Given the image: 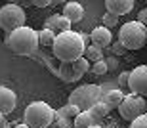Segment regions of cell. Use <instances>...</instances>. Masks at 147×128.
<instances>
[{
	"label": "cell",
	"mask_w": 147,
	"mask_h": 128,
	"mask_svg": "<svg viewBox=\"0 0 147 128\" xmlns=\"http://www.w3.org/2000/svg\"><path fill=\"white\" fill-rule=\"evenodd\" d=\"M119 42L124 50H140L147 44V25L136 21H128L119 29Z\"/></svg>",
	"instance_id": "3"
},
{
	"label": "cell",
	"mask_w": 147,
	"mask_h": 128,
	"mask_svg": "<svg viewBox=\"0 0 147 128\" xmlns=\"http://www.w3.org/2000/svg\"><path fill=\"white\" fill-rule=\"evenodd\" d=\"M111 52H113L115 56H124V54H126L124 46L120 44V42H113V44H111Z\"/></svg>",
	"instance_id": "25"
},
{
	"label": "cell",
	"mask_w": 147,
	"mask_h": 128,
	"mask_svg": "<svg viewBox=\"0 0 147 128\" xmlns=\"http://www.w3.org/2000/svg\"><path fill=\"white\" fill-rule=\"evenodd\" d=\"M117 111H119V115L124 119V121L134 123L136 119H140L142 115L147 113V100L142 98V96L128 94V96H124L122 103L117 107Z\"/></svg>",
	"instance_id": "7"
},
{
	"label": "cell",
	"mask_w": 147,
	"mask_h": 128,
	"mask_svg": "<svg viewBox=\"0 0 147 128\" xmlns=\"http://www.w3.org/2000/svg\"><path fill=\"white\" fill-rule=\"evenodd\" d=\"M84 59H88V61L92 63H98L103 59V52L98 50L96 46H86V50H84Z\"/></svg>",
	"instance_id": "18"
},
{
	"label": "cell",
	"mask_w": 147,
	"mask_h": 128,
	"mask_svg": "<svg viewBox=\"0 0 147 128\" xmlns=\"http://www.w3.org/2000/svg\"><path fill=\"white\" fill-rule=\"evenodd\" d=\"M92 128H101V126H99V124H96V126H92Z\"/></svg>",
	"instance_id": "31"
},
{
	"label": "cell",
	"mask_w": 147,
	"mask_h": 128,
	"mask_svg": "<svg viewBox=\"0 0 147 128\" xmlns=\"http://www.w3.org/2000/svg\"><path fill=\"white\" fill-rule=\"evenodd\" d=\"M96 124H98V121L90 115V111H82L75 117L73 126L75 128H92V126H96Z\"/></svg>",
	"instance_id": "15"
},
{
	"label": "cell",
	"mask_w": 147,
	"mask_h": 128,
	"mask_svg": "<svg viewBox=\"0 0 147 128\" xmlns=\"http://www.w3.org/2000/svg\"><path fill=\"white\" fill-rule=\"evenodd\" d=\"M128 90L136 96L147 98V65H138L134 71H130Z\"/></svg>",
	"instance_id": "9"
},
{
	"label": "cell",
	"mask_w": 147,
	"mask_h": 128,
	"mask_svg": "<svg viewBox=\"0 0 147 128\" xmlns=\"http://www.w3.org/2000/svg\"><path fill=\"white\" fill-rule=\"evenodd\" d=\"M130 128H147V113L142 115L140 119H136L134 123H130Z\"/></svg>",
	"instance_id": "24"
},
{
	"label": "cell",
	"mask_w": 147,
	"mask_h": 128,
	"mask_svg": "<svg viewBox=\"0 0 147 128\" xmlns=\"http://www.w3.org/2000/svg\"><path fill=\"white\" fill-rule=\"evenodd\" d=\"M122 100H124V94H122V90H111V92H107V96H105V105L109 107V109H117V107L122 103Z\"/></svg>",
	"instance_id": "16"
},
{
	"label": "cell",
	"mask_w": 147,
	"mask_h": 128,
	"mask_svg": "<svg viewBox=\"0 0 147 128\" xmlns=\"http://www.w3.org/2000/svg\"><path fill=\"white\" fill-rule=\"evenodd\" d=\"M13 128H29V126H27V124H16Z\"/></svg>",
	"instance_id": "30"
},
{
	"label": "cell",
	"mask_w": 147,
	"mask_h": 128,
	"mask_svg": "<svg viewBox=\"0 0 147 128\" xmlns=\"http://www.w3.org/2000/svg\"><path fill=\"white\" fill-rule=\"evenodd\" d=\"M105 63H107V69H115V67H117V59H115V57H107Z\"/></svg>",
	"instance_id": "28"
},
{
	"label": "cell",
	"mask_w": 147,
	"mask_h": 128,
	"mask_svg": "<svg viewBox=\"0 0 147 128\" xmlns=\"http://www.w3.org/2000/svg\"><path fill=\"white\" fill-rule=\"evenodd\" d=\"M6 126H8V121H6V117L0 113V128H6Z\"/></svg>",
	"instance_id": "29"
},
{
	"label": "cell",
	"mask_w": 147,
	"mask_h": 128,
	"mask_svg": "<svg viewBox=\"0 0 147 128\" xmlns=\"http://www.w3.org/2000/svg\"><path fill=\"white\" fill-rule=\"evenodd\" d=\"M25 19L27 15L21 4H4L0 8V29L8 34L16 29L25 27Z\"/></svg>",
	"instance_id": "6"
},
{
	"label": "cell",
	"mask_w": 147,
	"mask_h": 128,
	"mask_svg": "<svg viewBox=\"0 0 147 128\" xmlns=\"http://www.w3.org/2000/svg\"><path fill=\"white\" fill-rule=\"evenodd\" d=\"M31 6H34V8H48V6H52V2L50 0H31Z\"/></svg>",
	"instance_id": "27"
},
{
	"label": "cell",
	"mask_w": 147,
	"mask_h": 128,
	"mask_svg": "<svg viewBox=\"0 0 147 128\" xmlns=\"http://www.w3.org/2000/svg\"><path fill=\"white\" fill-rule=\"evenodd\" d=\"M101 23H103L105 29H109V31H111V27H117V25H119V17L107 11V13H103V17H101Z\"/></svg>",
	"instance_id": "22"
},
{
	"label": "cell",
	"mask_w": 147,
	"mask_h": 128,
	"mask_svg": "<svg viewBox=\"0 0 147 128\" xmlns=\"http://www.w3.org/2000/svg\"><path fill=\"white\" fill-rule=\"evenodd\" d=\"M90 42L92 46H96L98 50H103L107 46L113 44V34H111L109 29H105L103 25H99V27L92 29V33H90Z\"/></svg>",
	"instance_id": "10"
},
{
	"label": "cell",
	"mask_w": 147,
	"mask_h": 128,
	"mask_svg": "<svg viewBox=\"0 0 147 128\" xmlns=\"http://www.w3.org/2000/svg\"><path fill=\"white\" fill-rule=\"evenodd\" d=\"M17 107V96L13 90L6 88V86H0V113L2 115H10V113L16 111Z\"/></svg>",
	"instance_id": "11"
},
{
	"label": "cell",
	"mask_w": 147,
	"mask_h": 128,
	"mask_svg": "<svg viewBox=\"0 0 147 128\" xmlns=\"http://www.w3.org/2000/svg\"><path fill=\"white\" fill-rule=\"evenodd\" d=\"M84 50H86V44L82 42L80 33L67 31L55 36V42L52 46V56L61 63H73L84 56Z\"/></svg>",
	"instance_id": "1"
},
{
	"label": "cell",
	"mask_w": 147,
	"mask_h": 128,
	"mask_svg": "<svg viewBox=\"0 0 147 128\" xmlns=\"http://www.w3.org/2000/svg\"><path fill=\"white\" fill-rule=\"evenodd\" d=\"M105 8H107L109 13L120 17L134 10V2L132 0H105Z\"/></svg>",
	"instance_id": "12"
},
{
	"label": "cell",
	"mask_w": 147,
	"mask_h": 128,
	"mask_svg": "<svg viewBox=\"0 0 147 128\" xmlns=\"http://www.w3.org/2000/svg\"><path fill=\"white\" fill-rule=\"evenodd\" d=\"M61 15L73 25V23L82 21V17H84V8H82V4H78V2H67V4L63 6V13H61Z\"/></svg>",
	"instance_id": "14"
},
{
	"label": "cell",
	"mask_w": 147,
	"mask_h": 128,
	"mask_svg": "<svg viewBox=\"0 0 147 128\" xmlns=\"http://www.w3.org/2000/svg\"><path fill=\"white\" fill-rule=\"evenodd\" d=\"M78 113H80V111H78L75 105H69V103H67V105H63L61 109H57V111H55V115H57V117H61V119H75Z\"/></svg>",
	"instance_id": "20"
},
{
	"label": "cell",
	"mask_w": 147,
	"mask_h": 128,
	"mask_svg": "<svg viewBox=\"0 0 147 128\" xmlns=\"http://www.w3.org/2000/svg\"><path fill=\"white\" fill-rule=\"evenodd\" d=\"M109 113H111V109H109L107 105H105L103 101H99V103H96V105H94L92 109H90V115H92V117L96 119V121H99V119L107 117Z\"/></svg>",
	"instance_id": "19"
},
{
	"label": "cell",
	"mask_w": 147,
	"mask_h": 128,
	"mask_svg": "<svg viewBox=\"0 0 147 128\" xmlns=\"http://www.w3.org/2000/svg\"><path fill=\"white\" fill-rule=\"evenodd\" d=\"M55 111L46 101H31L23 113V121L29 128H48L54 123Z\"/></svg>",
	"instance_id": "4"
},
{
	"label": "cell",
	"mask_w": 147,
	"mask_h": 128,
	"mask_svg": "<svg viewBox=\"0 0 147 128\" xmlns=\"http://www.w3.org/2000/svg\"><path fill=\"white\" fill-rule=\"evenodd\" d=\"M6 46L8 50L13 52L16 56H34L38 52V31L33 27H21L11 31L6 36Z\"/></svg>",
	"instance_id": "2"
},
{
	"label": "cell",
	"mask_w": 147,
	"mask_h": 128,
	"mask_svg": "<svg viewBox=\"0 0 147 128\" xmlns=\"http://www.w3.org/2000/svg\"><path fill=\"white\" fill-rule=\"evenodd\" d=\"M128 77H130V71H122V73L119 75V78H117L122 88H124V86H128Z\"/></svg>",
	"instance_id": "26"
},
{
	"label": "cell",
	"mask_w": 147,
	"mask_h": 128,
	"mask_svg": "<svg viewBox=\"0 0 147 128\" xmlns=\"http://www.w3.org/2000/svg\"><path fill=\"white\" fill-rule=\"evenodd\" d=\"M90 69H92V73H94V75H98V77H101V75H105V73L109 71V69H107L105 59H101V61H98V63H92V65H90Z\"/></svg>",
	"instance_id": "23"
},
{
	"label": "cell",
	"mask_w": 147,
	"mask_h": 128,
	"mask_svg": "<svg viewBox=\"0 0 147 128\" xmlns=\"http://www.w3.org/2000/svg\"><path fill=\"white\" fill-rule=\"evenodd\" d=\"M101 98V86L99 84H82L73 90L69 96V105H75L78 111H90Z\"/></svg>",
	"instance_id": "5"
},
{
	"label": "cell",
	"mask_w": 147,
	"mask_h": 128,
	"mask_svg": "<svg viewBox=\"0 0 147 128\" xmlns=\"http://www.w3.org/2000/svg\"><path fill=\"white\" fill-rule=\"evenodd\" d=\"M55 42V33L48 31V29H40L38 31V46L42 48H52Z\"/></svg>",
	"instance_id": "17"
},
{
	"label": "cell",
	"mask_w": 147,
	"mask_h": 128,
	"mask_svg": "<svg viewBox=\"0 0 147 128\" xmlns=\"http://www.w3.org/2000/svg\"><path fill=\"white\" fill-rule=\"evenodd\" d=\"M71 65H73V69H75V71L78 73V75H80V77L84 75V73H88V71H90V61H88V59H84V56H82V57H78L76 61H73Z\"/></svg>",
	"instance_id": "21"
},
{
	"label": "cell",
	"mask_w": 147,
	"mask_h": 128,
	"mask_svg": "<svg viewBox=\"0 0 147 128\" xmlns=\"http://www.w3.org/2000/svg\"><path fill=\"white\" fill-rule=\"evenodd\" d=\"M44 59H46V67H48L57 78H61L63 82L71 84V82H76V80L80 78V75L73 69L71 63H61V61H57L54 56H46Z\"/></svg>",
	"instance_id": "8"
},
{
	"label": "cell",
	"mask_w": 147,
	"mask_h": 128,
	"mask_svg": "<svg viewBox=\"0 0 147 128\" xmlns=\"http://www.w3.org/2000/svg\"><path fill=\"white\" fill-rule=\"evenodd\" d=\"M42 29H48V31H52V33H55V36L61 33H67V31H71V23L67 21L63 15H59V13H55V15H52L48 19V21L44 23Z\"/></svg>",
	"instance_id": "13"
}]
</instances>
